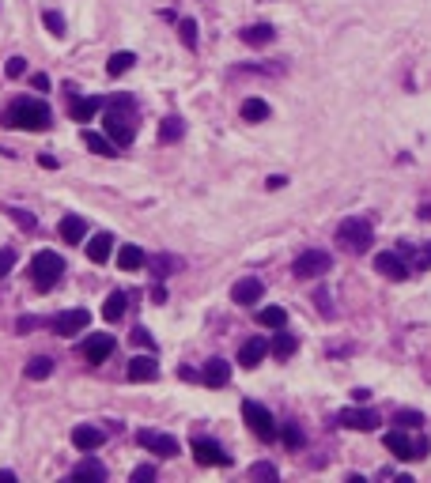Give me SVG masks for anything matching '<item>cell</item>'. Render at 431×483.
<instances>
[{
    "label": "cell",
    "mask_w": 431,
    "mask_h": 483,
    "mask_svg": "<svg viewBox=\"0 0 431 483\" xmlns=\"http://www.w3.org/2000/svg\"><path fill=\"white\" fill-rule=\"evenodd\" d=\"M12 264H15V249H0V279L12 272Z\"/></svg>",
    "instance_id": "42"
},
{
    "label": "cell",
    "mask_w": 431,
    "mask_h": 483,
    "mask_svg": "<svg viewBox=\"0 0 431 483\" xmlns=\"http://www.w3.org/2000/svg\"><path fill=\"white\" fill-rule=\"evenodd\" d=\"M280 438H284V446H291V449H299V446H303V431H299L295 423H284Z\"/></svg>",
    "instance_id": "34"
},
{
    "label": "cell",
    "mask_w": 431,
    "mask_h": 483,
    "mask_svg": "<svg viewBox=\"0 0 431 483\" xmlns=\"http://www.w3.org/2000/svg\"><path fill=\"white\" fill-rule=\"evenodd\" d=\"M125 306H129V295H125V291H110V299L102 302V317H106V321H122L125 317Z\"/></svg>",
    "instance_id": "23"
},
{
    "label": "cell",
    "mask_w": 431,
    "mask_h": 483,
    "mask_svg": "<svg viewBox=\"0 0 431 483\" xmlns=\"http://www.w3.org/2000/svg\"><path fill=\"white\" fill-rule=\"evenodd\" d=\"M250 476H253V480H276V469L261 461V464H253V469H250Z\"/></svg>",
    "instance_id": "41"
},
{
    "label": "cell",
    "mask_w": 431,
    "mask_h": 483,
    "mask_svg": "<svg viewBox=\"0 0 431 483\" xmlns=\"http://www.w3.org/2000/svg\"><path fill=\"white\" fill-rule=\"evenodd\" d=\"M242 420H246V426H250L261 442H273L276 434H280V431H276L273 412H269L265 404H258V400H242Z\"/></svg>",
    "instance_id": "5"
},
{
    "label": "cell",
    "mask_w": 431,
    "mask_h": 483,
    "mask_svg": "<svg viewBox=\"0 0 431 483\" xmlns=\"http://www.w3.org/2000/svg\"><path fill=\"white\" fill-rule=\"evenodd\" d=\"M61 276H65V257H61V253L42 249V253L30 257V279H35L38 291H53Z\"/></svg>",
    "instance_id": "3"
},
{
    "label": "cell",
    "mask_w": 431,
    "mask_h": 483,
    "mask_svg": "<svg viewBox=\"0 0 431 483\" xmlns=\"http://www.w3.org/2000/svg\"><path fill=\"white\" fill-rule=\"evenodd\" d=\"M4 72H8V79H19L23 72H27V61H23V57H8L4 61Z\"/></svg>",
    "instance_id": "38"
},
{
    "label": "cell",
    "mask_w": 431,
    "mask_h": 483,
    "mask_svg": "<svg viewBox=\"0 0 431 483\" xmlns=\"http://www.w3.org/2000/svg\"><path fill=\"white\" fill-rule=\"evenodd\" d=\"M87 325H91V313H87V310H79V306H76V310H61V313H53V317H50V328H53L57 336L84 333Z\"/></svg>",
    "instance_id": "7"
},
{
    "label": "cell",
    "mask_w": 431,
    "mask_h": 483,
    "mask_svg": "<svg viewBox=\"0 0 431 483\" xmlns=\"http://www.w3.org/2000/svg\"><path fill=\"white\" fill-rule=\"evenodd\" d=\"M269 351H273V344H269L265 336H250V340H246L242 348H238V362H242V366H250V370H253V366H258L261 359L269 355Z\"/></svg>",
    "instance_id": "16"
},
{
    "label": "cell",
    "mask_w": 431,
    "mask_h": 483,
    "mask_svg": "<svg viewBox=\"0 0 431 483\" xmlns=\"http://www.w3.org/2000/svg\"><path fill=\"white\" fill-rule=\"evenodd\" d=\"M114 336L110 333H95V336H87L84 340V359L91 362V366H99V362H106L110 355H114Z\"/></svg>",
    "instance_id": "11"
},
{
    "label": "cell",
    "mask_w": 431,
    "mask_h": 483,
    "mask_svg": "<svg viewBox=\"0 0 431 483\" xmlns=\"http://www.w3.org/2000/svg\"><path fill=\"white\" fill-rule=\"evenodd\" d=\"M193 457L201 464H231V457L223 453L216 442H209V438H193Z\"/></svg>",
    "instance_id": "18"
},
{
    "label": "cell",
    "mask_w": 431,
    "mask_h": 483,
    "mask_svg": "<svg viewBox=\"0 0 431 483\" xmlns=\"http://www.w3.org/2000/svg\"><path fill=\"white\" fill-rule=\"evenodd\" d=\"M204 385H212V389H220V385H227L231 382V362H223V359H209L204 362Z\"/></svg>",
    "instance_id": "20"
},
{
    "label": "cell",
    "mask_w": 431,
    "mask_h": 483,
    "mask_svg": "<svg viewBox=\"0 0 431 483\" xmlns=\"http://www.w3.org/2000/svg\"><path fill=\"white\" fill-rule=\"evenodd\" d=\"M420 219H428V223H431V204H424V208H420Z\"/></svg>",
    "instance_id": "50"
},
{
    "label": "cell",
    "mask_w": 431,
    "mask_h": 483,
    "mask_svg": "<svg viewBox=\"0 0 431 483\" xmlns=\"http://www.w3.org/2000/svg\"><path fill=\"white\" fill-rule=\"evenodd\" d=\"M265 185H269V189H284V185H287V178H284V174H273V178H269Z\"/></svg>",
    "instance_id": "47"
},
{
    "label": "cell",
    "mask_w": 431,
    "mask_h": 483,
    "mask_svg": "<svg viewBox=\"0 0 431 483\" xmlns=\"http://www.w3.org/2000/svg\"><path fill=\"white\" fill-rule=\"evenodd\" d=\"M178 34H182V42H186L189 50H197V23L193 19H182L178 23Z\"/></svg>",
    "instance_id": "33"
},
{
    "label": "cell",
    "mask_w": 431,
    "mask_h": 483,
    "mask_svg": "<svg viewBox=\"0 0 431 483\" xmlns=\"http://www.w3.org/2000/svg\"><path fill=\"white\" fill-rule=\"evenodd\" d=\"M72 480H106V469L99 461H84L72 469Z\"/></svg>",
    "instance_id": "32"
},
{
    "label": "cell",
    "mask_w": 431,
    "mask_h": 483,
    "mask_svg": "<svg viewBox=\"0 0 431 483\" xmlns=\"http://www.w3.org/2000/svg\"><path fill=\"white\" fill-rule=\"evenodd\" d=\"M394 423L409 431V426H420V423H424V415H420V412H405V408H401V412L394 415Z\"/></svg>",
    "instance_id": "36"
},
{
    "label": "cell",
    "mask_w": 431,
    "mask_h": 483,
    "mask_svg": "<svg viewBox=\"0 0 431 483\" xmlns=\"http://www.w3.org/2000/svg\"><path fill=\"white\" fill-rule=\"evenodd\" d=\"M386 449H390L394 457H401V461H420L416 442L405 434V426H401V431H390V434H386Z\"/></svg>",
    "instance_id": "14"
},
{
    "label": "cell",
    "mask_w": 431,
    "mask_h": 483,
    "mask_svg": "<svg viewBox=\"0 0 431 483\" xmlns=\"http://www.w3.org/2000/svg\"><path fill=\"white\" fill-rule=\"evenodd\" d=\"M295 348H299V340H295L291 333H276V336H273V355H276V359H291Z\"/></svg>",
    "instance_id": "29"
},
{
    "label": "cell",
    "mask_w": 431,
    "mask_h": 483,
    "mask_svg": "<svg viewBox=\"0 0 431 483\" xmlns=\"http://www.w3.org/2000/svg\"><path fill=\"white\" fill-rule=\"evenodd\" d=\"M273 110H269V102L265 99H246L242 102V121H265Z\"/></svg>",
    "instance_id": "30"
},
{
    "label": "cell",
    "mask_w": 431,
    "mask_h": 483,
    "mask_svg": "<svg viewBox=\"0 0 431 483\" xmlns=\"http://www.w3.org/2000/svg\"><path fill=\"white\" fill-rule=\"evenodd\" d=\"M87 235V223L79 219V215H65V219H61V238L65 241H79Z\"/></svg>",
    "instance_id": "26"
},
{
    "label": "cell",
    "mask_w": 431,
    "mask_h": 483,
    "mask_svg": "<svg viewBox=\"0 0 431 483\" xmlns=\"http://www.w3.org/2000/svg\"><path fill=\"white\" fill-rule=\"evenodd\" d=\"M137 106H133L129 95H117L114 102H110L106 117H102V132L110 136V140L117 144V148H125V144H133V136H137Z\"/></svg>",
    "instance_id": "2"
},
{
    "label": "cell",
    "mask_w": 431,
    "mask_h": 483,
    "mask_svg": "<svg viewBox=\"0 0 431 483\" xmlns=\"http://www.w3.org/2000/svg\"><path fill=\"white\" fill-rule=\"evenodd\" d=\"M314 302H318V310H322L325 317H333V306H329V291H325V287H318V291H314Z\"/></svg>",
    "instance_id": "40"
},
{
    "label": "cell",
    "mask_w": 431,
    "mask_h": 483,
    "mask_svg": "<svg viewBox=\"0 0 431 483\" xmlns=\"http://www.w3.org/2000/svg\"><path fill=\"white\" fill-rule=\"evenodd\" d=\"M38 166H46V170H53V166H57V159H53V155H38Z\"/></svg>",
    "instance_id": "48"
},
{
    "label": "cell",
    "mask_w": 431,
    "mask_h": 483,
    "mask_svg": "<svg viewBox=\"0 0 431 483\" xmlns=\"http://www.w3.org/2000/svg\"><path fill=\"white\" fill-rule=\"evenodd\" d=\"M144 261H148V253L140 246H122V253H117V268L122 272H137L144 268Z\"/></svg>",
    "instance_id": "22"
},
{
    "label": "cell",
    "mask_w": 431,
    "mask_h": 483,
    "mask_svg": "<svg viewBox=\"0 0 431 483\" xmlns=\"http://www.w3.org/2000/svg\"><path fill=\"white\" fill-rule=\"evenodd\" d=\"M137 442L148 449V453L178 457V438H174V434H163V431H137Z\"/></svg>",
    "instance_id": "8"
},
{
    "label": "cell",
    "mask_w": 431,
    "mask_h": 483,
    "mask_svg": "<svg viewBox=\"0 0 431 483\" xmlns=\"http://www.w3.org/2000/svg\"><path fill=\"white\" fill-rule=\"evenodd\" d=\"M72 446L79 449V453H95V449L102 446V431L91 423H79L76 431H72Z\"/></svg>",
    "instance_id": "17"
},
{
    "label": "cell",
    "mask_w": 431,
    "mask_h": 483,
    "mask_svg": "<svg viewBox=\"0 0 431 483\" xmlns=\"http://www.w3.org/2000/svg\"><path fill=\"white\" fill-rule=\"evenodd\" d=\"M84 148H91L95 155H106V159H114V155H117V144L110 140L106 132H91V128L84 132Z\"/></svg>",
    "instance_id": "21"
},
{
    "label": "cell",
    "mask_w": 431,
    "mask_h": 483,
    "mask_svg": "<svg viewBox=\"0 0 431 483\" xmlns=\"http://www.w3.org/2000/svg\"><path fill=\"white\" fill-rule=\"evenodd\" d=\"M42 19H46V27H50L57 38H65V15H61V12H42Z\"/></svg>",
    "instance_id": "35"
},
{
    "label": "cell",
    "mask_w": 431,
    "mask_h": 483,
    "mask_svg": "<svg viewBox=\"0 0 431 483\" xmlns=\"http://www.w3.org/2000/svg\"><path fill=\"white\" fill-rule=\"evenodd\" d=\"M42 325V317H19L15 321V333H30V328H38Z\"/></svg>",
    "instance_id": "44"
},
{
    "label": "cell",
    "mask_w": 431,
    "mask_h": 483,
    "mask_svg": "<svg viewBox=\"0 0 431 483\" xmlns=\"http://www.w3.org/2000/svg\"><path fill=\"white\" fill-rule=\"evenodd\" d=\"M273 38H276V30L269 27V23H253V27L242 30V42L246 46H269Z\"/></svg>",
    "instance_id": "24"
},
{
    "label": "cell",
    "mask_w": 431,
    "mask_h": 483,
    "mask_svg": "<svg viewBox=\"0 0 431 483\" xmlns=\"http://www.w3.org/2000/svg\"><path fill=\"white\" fill-rule=\"evenodd\" d=\"M341 426H348V431H374L379 426V415L371 412V408H345V412L337 415Z\"/></svg>",
    "instance_id": "13"
},
{
    "label": "cell",
    "mask_w": 431,
    "mask_h": 483,
    "mask_svg": "<svg viewBox=\"0 0 431 483\" xmlns=\"http://www.w3.org/2000/svg\"><path fill=\"white\" fill-rule=\"evenodd\" d=\"M261 295H265V284H261L258 276H242L235 287H231V302H238V306L261 302Z\"/></svg>",
    "instance_id": "12"
},
{
    "label": "cell",
    "mask_w": 431,
    "mask_h": 483,
    "mask_svg": "<svg viewBox=\"0 0 431 483\" xmlns=\"http://www.w3.org/2000/svg\"><path fill=\"white\" fill-rule=\"evenodd\" d=\"M182 136H186V121H182V117H163V125H159V140H163V144H178Z\"/></svg>",
    "instance_id": "25"
},
{
    "label": "cell",
    "mask_w": 431,
    "mask_h": 483,
    "mask_svg": "<svg viewBox=\"0 0 431 483\" xmlns=\"http://www.w3.org/2000/svg\"><path fill=\"white\" fill-rule=\"evenodd\" d=\"M337 241L348 249V253H367L374 241V230H371V219H363V215H352V219H345L337 227Z\"/></svg>",
    "instance_id": "4"
},
{
    "label": "cell",
    "mask_w": 431,
    "mask_h": 483,
    "mask_svg": "<svg viewBox=\"0 0 431 483\" xmlns=\"http://www.w3.org/2000/svg\"><path fill=\"white\" fill-rule=\"evenodd\" d=\"M174 264H178L174 257H155V261H151V268H155V276L163 279V276H166V268H174Z\"/></svg>",
    "instance_id": "43"
},
{
    "label": "cell",
    "mask_w": 431,
    "mask_h": 483,
    "mask_svg": "<svg viewBox=\"0 0 431 483\" xmlns=\"http://www.w3.org/2000/svg\"><path fill=\"white\" fill-rule=\"evenodd\" d=\"M133 480H137V483H148V480H155V469H151V464H140V469L133 472Z\"/></svg>",
    "instance_id": "45"
},
{
    "label": "cell",
    "mask_w": 431,
    "mask_h": 483,
    "mask_svg": "<svg viewBox=\"0 0 431 483\" xmlns=\"http://www.w3.org/2000/svg\"><path fill=\"white\" fill-rule=\"evenodd\" d=\"M0 125L23 128V132H46L50 128V106L42 99H15L12 106L0 114Z\"/></svg>",
    "instance_id": "1"
},
{
    "label": "cell",
    "mask_w": 431,
    "mask_h": 483,
    "mask_svg": "<svg viewBox=\"0 0 431 483\" xmlns=\"http://www.w3.org/2000/svg\"><path fill=\"white\" fill-rule=\"evenodd\" d=\"M68 91V114H72V121H91L95 114L102 110V99L99 95H76V87H65Z\"/></svg>",
    "instance_id": "9"
},
{
    "label": "cell",
    "mask_w": 431,
    "mask_h": 483,
    "mask_svg": "<svg viewBox=\"0 0 431 483\" xmlns=\"http://www.w3.org/2000/svg\"><path fill=\"white\" fill-rule=\"evenodd\" d=\"M374 272H382L386 279H394V284H401V279H409V261H405V253H379L374 257Z\"/></svg>",
    "instance_id": "10"
},
{
    "label": "cell",
    "mask_w": 431,
    "mask_h": 483,
    "mask_svg": "<svg viewBox=\"0 0 431 483\" xmlns=\"http://www.w3.org/2000/svg\"><path fill=\"white\" fill-rule=\"evenodd\" d=\"M125 377H129V382H155V377H159V362L151 355H133L129 366H125Z\"/></svg>",
    "instance_id": "15"
},
{
    "label": "cell",
    "mask_w": 431,
    "mask_h": 483,
    "mask_svg": "<svg viewBox=\"0 0 431 483\" xmlns=\"http://www.w3.org/2000/svg\"><path fill=\"white\" fill-rule=\"evenodd\" d=\"M329 268H333V257L325 253V249H307V253H299L295 264H291V272L299 279H322Z\"/></svg>",
    "instance_id": "6"
},
{
    "label": "cell",
    "mask_w": 431,
    "mask_h": 483,
    "mask_svg": "<svg viewBox=\"0 0 431 483\" xmlns=\"http://www.w3.org/2000/svg\"><path fill=\"white\" fill-rule=\"evenodd\" d=\"M133 344H140V348H155V340H151V333H148V328H144V325H137V328H133Z\"/></svg>",
    "instance_id": "39"
},
{
    "label": "cell",
    "mask_w": 431,
    "mask_h": 483,
    "mask_svg": "<svg viewBox=\"0 0 431 483\" xmlns=\"http://www.w3.org/2000/svg\"><path fill=\"white\" fill-rule=\"evenodd\" d=\"M258 321L265 328H284L287 325V313L280 310V306H265V310H258Z\"/></svg>",
    "instance_id": "31"
},
{
    "label": "cell",
    "mask_w": 431,
    "mask_h": 483,
    "mask_svg": "<svg viewBox=\"0 0 431 483\" xmlns=\"http://www.w3.org/2000/svg\"><path fill=\"white\" fill-rule=\"evenodd\" d=\"M110 253H114V235H106V230H99V235L87 241V257H91L95 264H106Z\"/></svg>",
    "instance_id": "19"
},
{
    "label": "cell",
    "mask_w": 431,
    "mask_h": 483,
    "mask_svg": "<svg viewBox=\"0 0 431 483\" xmlns=\"http://www.w3.org/2000/svg\"><path fill=\"white\" fill-rule=\"evenodd\" d=\"M137 64V53H129V50H117L114 57H110V64H106V72L110 76H125V72Z\"/></svg>",
    "instance_id": "27"
},
{
    "label": "cell",
    "mask_w": 431,
    "mask_h": 483,
    "mask_svg": "<svg viewBox=\"0 0 431 483\" xmlns=\"http://www.w3.org/2000/svg\"><path fill=\"white\" fill-rule=\"evenodd\" d=\"M30 83H35V91H46V87H50V76L38 72V76H30Z\"/></svg>",
    "instance_id": "46"
},
{
    "label": "cell",
    "mask_w": 431,
    "mask_h": 483,
    "mask_svg": "<svg viewBox=\"0 0 431 483\" xmlns=\"http://www.w3.org/2000/svg\"><path fill=\"white\" fill-rule=\"evenodd\" d=\"M0 483H15V472L12 469H0Z\"/></svg>",
    "instance_id": "49"
},
{
    "label": "cell",
    "mask_w": 431,
    "mask_h": 483,
    "mask_svg": "<svg viewBox=\"0 0 431 483\" xmlns=\"http://www.w3.org/2000/svg\"><path fill=\"white\" fill-rule=\"evenodd\" d=\"M23 374L30 377V382H42V377H50L53 374V359H46V355H35L27 362V370H23Z\"/></svg>",
    "instance_id": "28"
},
{
    "label": "cell",
    "mask_w": 431,
    "mask_h": 483,
    "mask_svg": "<svg viewBox=\"0 0 431 483\" xmlns=\"http://www.w3.org/2000/svg\"><path fill=\"white\" fill-rule=\"evenodd\" d=\"M8 215H12V219H15V223H19V227H23V230H35V223H38V219H35V215H30V212H27V208H12V212H8Z\"/></svg>",
    "instance_id": "37"
}]
</instances>
